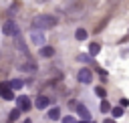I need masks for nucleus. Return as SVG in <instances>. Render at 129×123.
Returning <instances> with one entry per match:
<instances>
[{
  "mask_svg": "<svg viewBox=\"0 0 129 123\" xmlns=\"http://www.w3.org/2000/svg\"><path fill=\"white\" fill-rule=\"evenodd\" d=\"M20 117V109H14V111H10V121H16Z\"/></svg>",
  "mask_w": 129,
  "mask_h": 123,
  "instance_id": "18",
  "label": "nucleus"
},
{
  "mask_svg": "<svg viewBox=\"0 0 129 123\" xmlns=\"http://www.w3.org/2000/svg\"><path fill=\"white\" fill-rule=\"evenodd\" d=\"M62 123H79V121H75V117H71V115H67V117L62 119Z\"/></svg>",
  "mask_w": 129,
  "mask_h": 123,
  "instance_id": "19",
  "label": "nucleus"
},
{
  "mask_svg": "<svg viewBox=\"0 0 129 123\" xmlns=\"http://www.w3.org/2000/svg\"><path fill=\"white\" fill-rule=\"evenodd\" d=\"M111 113H113V117L117 119V117H121V115H123V107H121V105H119V107H113V111H111Z\"/></svg>",
  "mask_w": 129,
  "mask_h": 123,
  "instance_id": "16",
  "label": "nucleus"
},
{
  "mask_svg": "<svg viewBox=\"0 0 129 123\" xmlns=\"http://www.w3.org/2000/svg\"><path fill=\"white\" fill-rule=\"evenodd\" d=\"M34 107H36V109H46V107H48V97H44V95L36 97V101H34Z\"/></svg>",
  "mask_w": 129,
  "mask_h": 123,
  "instance_id": "8",
  "label": "nucleus"
},
{
  "mask_svg": "<svg viewBox=\"0 0 129 123\" xmlns=\"http://www.w3.org/2000/svg\"><path fill=\"white\" fill-rule=\"evenodd\" d=\"M105 123H115V121H113V119H107V121H105Z\"/></svg>",
  "mask_w": 129,
  "mask_h": 123,
  "instance_id": "21",
  "label": "nucleus"
},
{
  "mask_svg": "<svg viewBox=\"0 0 129 123\" xmlns=\"http://www.w3.org/2000/svg\"><path fill=\"white\" fill-rule=\"evenodd\" d=\"M77 58H79L81 63H89V60H91V54H89V52H81Z\"/></svg>",
  "mask_w": 129,
  "mask_h": 123,
  "instance_id": "14",
  "label": "nucleus"
},
{
  "mask_svg": "<svg viewBox=\"0 0 129 123\" xmlns=\"http://www.w3.org/2000/svg\"><path fill=\"white\" fill-rule=\"evenodd\" d=\"M2 32H4V34H14V36H18V26H16L12 20H8V22H4Z\"/></svg>",
  "mask_w": 129,
  "mask_h": 123,
  "instance_id": "4",
  "label": "nucleus"
},
{
  "mask_svg": "<svg viewBox=\"0 0 129 123\" xmlns=\"http://www.w3.org/2000/svg\"><path fill=\"white\" fill-rule=\"evenodd\" d=\"M91 123H93V121H91Z\"/></svg>",
  "mask_w": 129,
  "mask_h": 123,
  "instance_id": "23",
  "label": "nucleus"
},
{
  "mask_svg": "<svg viewBox=\"0 0 129 123\" xmlns=\"http://www.w3.org/2000/svg\"><path fill=\"white\" fill-rule=\"evenodd\" d=\"M95 95H97V97H101V99L105 101V95H107V91H105L103 87H97V89H95Z\"/></svg>",
  "mask_w": 129,
  "mask_h": 123,
  "instance_id": "15",
  "label": "nucleus"
},
{
  "mask_svg": "<svg viewBox=\"0 0 129 123\" xmlns=\"http://www.w3.org/2000/svg\"><path fill=\"white\" fill-rule=\"evenodd\" d=\"M24 123H32V119H26V121H24Z\"/></svg>",
  "mask_w": 129,
  "mask_h": 123,
  "instance_id": "22",
  "label": "nucleus"
},
{
  "mask_svg": "<svg viewBox=\"0 0 129 123\" xmlns=\"http://www.w3.org/2000/svg\"><path fill=\"white\" fill-rule=\"evenodd\" d=\"M77 113H79V117L83 121H91V113H89V109L85 105H77Z\"/></svg>",
  "mask_w": 129,
  "mask_h": 123,
  "instance_id": "7",
  "label": "nucleus"
},
{
  "mask_svg": "<svg viewBox=\"0 0 129 123\" xmlns=\"http://www.w3.org/2000/svg\"><path fill=\"white\" fill-rule=\"evenodd\" d=\"M101 111H103V113H109V111H113V109H111V105H109L107 101H101Z\"/></svg>",
  "mask_w": 129,
  "mask_h": 123,
  "instance_id": "17",
  "label": "nucleus"
},
{
  "mask_svg": "<svg viewBox=\"0 0 129 123\" xmlns=\"http://www.w3.org/2000/svg\"><path fill=\"white\" fill-rule=\"evenodd\" d=\"M56 24V18L54 16H48V14H38L32 18V28H46V26H54Z\"/></svg>",
  "mask_w": 129,
  "mask_h": 123,
  "instance_id": "1",
  "label": "nucleus"
},
{
  "mask_svg": "<svg viewBox=\"0 0 129 123\" xmlns=\"http://www.w3.org/2000/svg\"><path fill=\"white\" fill-rule=\"evenodd\" d=\"M16 105H18V109H20V111H28V109H30V105H32V101H30L26 95H20V97H16Z\"/></svg>",
  "mask_w": 129,
  "mask_h": 123,
  "instance_id": "2",
  "label": "nucleus"
},
{
  "mask_svg": "<svg viewBox=\"0 0 129 123\" xmlns=\"http://www.w3.org/2000/svg\"><path fill=\"white\" fill-rule=\"evenodd\" d=\"M22 85H24V83H22L20 79H14V81H10V87H12L14 91H18V89H22Z\"/></svg>",
  "mask_w": 129,
  "mask_h": 123,
  "instance_id": "13",
  "label": "nucleus"
},
{
  "mask_svg": "<svg viewBox=\"0 0 129 123\" xmlns=\"http://www.w3.org/2000/svg\"><path fill=\"white\" fill-rule=\"evenodd\" d=\"M30 40H32V44H38V46H42V42H44V34L40 32V30H30Z\"/></svg>",
  "mask_w": 129,
  "mask_h": 123,
  "instance_id": "5",
  "label": "nucleus"
},
{
  "mask_svg": "<svg viewBox=\"0 0 129 123\" xmlns=\"http://www.w3.org/2000/svg\"><path fill=\"white\" fill-rule=\"evenodd\" d=\"M99 52H101V44H99V42H91V46H89V54H91V56H97Z\"/></svg>",
  "mask_w": 129,
  "mask_h": 123,
  "instance_id": "10",
  "label": "nucleus"
},
{
  "mask_svg": "<svg viewBox=\"0 0 129 123\" xmlns=\"http://www.w3.org/2000/svg\"><path fill=\"white\" fill-rule=\"evenodd\" d=\"M2 99L4 101H12L14 99V91H12L10 83H2Z\"/></svg>",
  "mask_w": 129,
  "mask_h": 123,
  "instance_id": "6",
  "label": "nucleus"
},
{
  "mask_svg": "<svg viewBox=\"0 0 129 123\" xmlns=\"http://www.w3.org/2000/svg\"><path fill=\"white\" fill-rule=\"evenodd\" d=\"M46 119H48V121H56V119H60V109H58V107H52V109H48V113H46Z\"/></svg>",
  "mask_w": 129,
  "mask_h": 123,
  "instance_id": "9",
  "label": "nucleus"
},
{
  "mask_svg": "<svg viewBox=\"0 0 129 123\" xmlns=\"http://www.w3.org/2000/svg\"><path fill=\"white\" fill-rule=\"evenodd\" d=\"M40 54L48 58V56H52V54H54V48H52V46H42V48H40Z\"/></svg>",
  "mask_w": 129,
  "mask_h": 123,
  "instance_id": "11",
  "label": "nucleus"
},
{
  "mask_svg": "<svg viewBox=\"0 0 129 123\" xmlns=\"http://www.w3.org/2000/svg\"><path fill=\"white\" fill-rule=\"evenodd\" d=\"M77 79H79V83H85V85H89V83L93 81V73H91L89 69H81Z\"/></svg>",
  "mask_w": 129,
  "mask_h": 123,
  "instance_id": "3",
  "label": "nucleus"
},
{
  "mask_svg": "<svg viewBox=\"0 0 129 123\" xmlns=\"http://www.w3.org/2000/svg\"><path fill=\"white\" fill-rule=\"evenodd\" d=\"M75 36H77V40H85V38H87V30H85V28H77Z\"/></svg>",
  "mask_w": 129,
  "mask_h": 123,
  "instance_id": "12",
  "label": "nucleus"
},
{
  "mask_svg": "<svg viewBox=\"0 0 129 123\" xmlns=\"http://www.w3.org/2000/svg\"><path fill=\"white\" fill-rule=\"evenodd\" d=\"M121 107H123V109L129 107V101H127V99H121Z\"/></svg>",
  "mask_w": 129,
  "mask_h": 123,
  "instance_id": "20",
  "label": "nucleus"
}]
</instances>
